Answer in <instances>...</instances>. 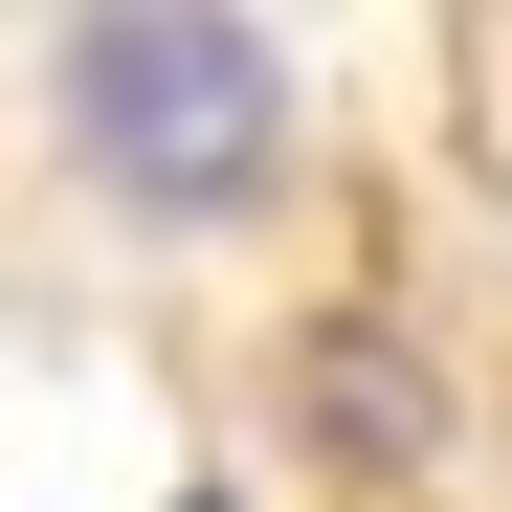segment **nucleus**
<instances>
[{"mask_svg": "<svg viewBox=\"0 0 512 512\" xmlns=\"http://www.w3.org/2000/svg\"><path fill=\"white\" fill-rule=\"evenodd\" d=\"M67 134H90L134 201L223 223L245 179H268V134H290V67L245 45V23H179V0H134V23H90V45H67Z\"/></svg>", "mask_w": 512, "mask_h": 512, "instance_id": "f257e3e1", "label": "nucleus"}]
</instances>
